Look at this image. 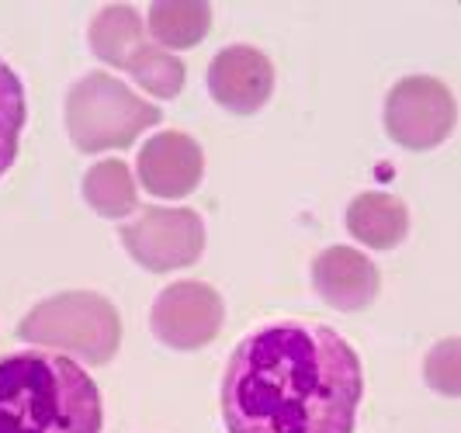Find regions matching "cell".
<instances>
[{
    "label": "cell",
    "mask_w": 461,
    "mask_h": 433,
    "mask_svg": "<svg viewBox=\"0 0 461 433\" xmlns=\"http://www.w3.org/2000/svg\"><path fill=\"white\" fill-rule=\"evenodd\" d=\"M347 229L357 243H365L371 250H393L402 243V236L410 229V212L395 194L368 191V194H357L350 202Z\"/></svg>",
    "instance_id": "7c38bea8"
},
{
    "label": "cell",
    "mask_w": 461,
    "mask_h": 433,
    "mask_svg": "<svg viewBox=\"0 0 461 433\" xmlns=\"http://www.w3.org/2000/svg\"><path fill=\"white\" fill-rule=\"evenodd\" d=\"M222 320H226L222 298L202 281H177V284L163 288L149 312V326H153L157 340L174 350L208 347L219 337Z\"/></svg>",
    "instance_id": "ba28073f"
},
{
    "label": "cell",
    "mask_w": 461,
    "mask_h": 433,
    "mask_svg": "<svg viewBox=\"0 0 461 433\" xmlns=\"http://www.w3.org/2000/svg\"><path fill=\"white\" fill-rule=\"evenodd\" d=\"M212 28V7L205 0H157L149 4L146 32L160 49L198 46Z\"/></svg>",
    "instance_id": "4fadbf2b"
},
{
    "label": "cell",
    "mask_w": 461,
    "mask_h": 433,
    "mask_svg": "<svg viewBox=\"0 0 461 433\" xmlns=\"http://www.w3.org/2000/svg\"><path fill=\"white\" fill-rule=\"evenodd\" d=\"M458 108L434 77H406L385 97V129L406 149H434L451 136Z\"/></svg>",
    "instance_id": "52a82bcc"
},
{
    "label": "cell",
    "mask_w": 461,
    "mask_h": 433,
    "mask_svg": "<svg viewBox=\"0 0 461 433\" xmlns=\"http://www.w3.org/2000/svg\"><path fill=\"white\" fill-rule=\"evenodd\" d=\"M28 104H24V87L18 73L0 59V177L11 170L18 157V139H22Z\"/></svg>",
    "instance_id": "9a60e30c"
},
{
    "label": "cell",
    "mask_w": 461,
    "mask_h": 433,
    "mask_svg": "<svg viewBox=\"0 0 461 433\" xmlns=\"http://www.w3.org/2000/svg\"><path fill=\"white\" fill-rule=\"evenodd\" d=\"M361 357L323 322H267L236 343L222 374L230 433H354Z\"/></svg>",
    "instance_id": "6da1fadb"
},
{
    "label": "cell",
    "mask_w": 461,
    "mask_h": 433,
    "mask_svg": "<svg viewBox=\"0 0 461 433\" xmlns=\"http://www.w3.org/2000/svg\"><path fill=\"white\" fill-rule=\"evenodd\" d=\"M0 433H101V392L59 354L0 361Z\"/></svg>",
    "instance_id": "7a4b0ae2"
},
{
    "label": "cell",
    "mask_w": 461,
    "mask_h": 433,
    "mask_svg": "<svg viewBox=\"0 0 461 433\" xmlns=\"http://www.w3.org/2000/svg\"><path fill=\"white\" fill-rule=\"evenodd\" d=\"M129 257L146 271L191 267L205 250V222L191 208H142V215L122 226Z\"/></svg>",
    "instance_id": "8992f818"
},
{
    "label": "cell",
    "mask_w": 461,
    "mask_h": 433,
    "mask_svg": "<svg viewBox=\"0 0 461 433\" xmlns=\"http://www.w3.org/2000/svg\"><path fill=\"white\" fill-rule=\"evenodd\" d=\"M91 49L97 59L132 73L153 97H177L185 87V63L149 39L139 11L129 4H108L94 14Z\"/></svg>",
    "instance_id": "5b68a950"
},
{
    "label": "cell",
    "mask_w": 461,
    "mask_h": 433,
    "mask_svg": "<svg viewBox=\"0 0 461 433\" xmlns=\"http://www.w3.org/2000/svg\"><path fill=\"white\" fill-rule=\"evenodd\" d=\"M202 174L205 153L185 132H160L139 149V181L157 198H187Z\"/></svg>",
    "instance_id": "30bf717a"
},
{
    "label": "cell",
    "mask_w": 461,
    "mask_h": 433,
    "mask_svg": "<svg viewBox=\"0 0 461 433\" xmlns=\"http://www.w3.org/2000/svg\"><path fill=\"white\" fill-rule=\"evenodd\" d=\"M208 91L232 114H254L275 91V67L254 46H226L208 67Z\"/></svg>",
    "instance_id": "9c48e42d"
},
{
    "label": "cell",
    "mask_w": 461,
    "mask_h": 433,
    "mask_svg": "<svg viewBox=\"0 0 461 433\" xmlns=\"http://www.w3.org/2000/svg\"><path fill=\"white\" fill-rule=\"evenodd\" d=\"M312 284L326 305H333L340 312H357L375 302L382 277H378V267L361 250L330 247L312 264Z\"/></svg>",
    "instance_id": "8fae6325"
},
{
    "label": "cell",
    "mask_w": 461,
    "mask_h": 433,
    "mask_svg": "<svg viewBox=\"0 0 461 433\" xmlns=\"http://www.w3.org/2000/svg\"><path fill=\"white\" fill-rule=\"evenodd\" d=\"M160 122V108L142 101L112 73H87L67 94V132L80 153L132 146L142 129Z\"/></svg>",
    "instance_id": "277c9868"
},
{
    "label": "cell",
    "mask_w": 461,
    "mask_h": 433,
    "mask_svg": "<svg viewBox=\"0 0 461 433\" xmlns=\"http://www.w3.org/2000/svg\"><path fill=\"white\" fill-rule=\"evenodd\" d=\"M84 198L97 215L122 219L136 208V181L122 160H101L84 177Z\"/></svg>",
    "instance_id": "5bb4252c"
},
{
    "label": "cell",
    "mask_w": 461,
    "mask_h": 433,
    "mask_svg": "<svg viewBox=\"0 0 461 433\" xmlns=\"http://www.w3.org/2000/svg\"><path fill=\"white\" fill-rule=\"evenodd\" d=\"M18 337L67 350L87 365H108L122 347V320L115 305L97 292H63L39 302L18 322Z\"/></svg>",
    "instance_id": "3957f363"
},
{
    "label": "cell",
    "mask_w": 461,
    "mask_h": 433,
    "mask_svg": "<svg viewBox=\"0 0 461 433\" xmlns=\"http://www.w3.org/2000/svg\"><path fill=\"white\" fill-rule=\"evenodd\" d=\"M427 382L438 388L440 395H458V340H440L430 357H427Z\"/></svg>",
    "instance_id": "2e32d148"
}]
</instances>
